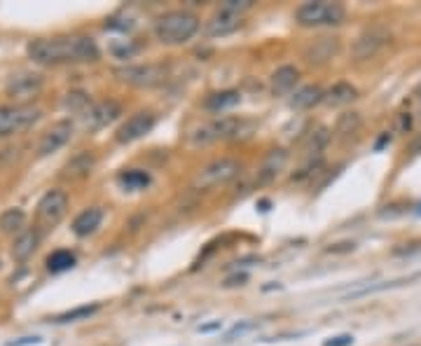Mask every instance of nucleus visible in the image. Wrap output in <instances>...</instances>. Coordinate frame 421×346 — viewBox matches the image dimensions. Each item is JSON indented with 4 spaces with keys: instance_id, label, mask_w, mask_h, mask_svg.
I'll list each match as a JSON object with an SVG mask.
<instances>
[{
    "instance_id": "1",
    "label": "nucleus",
    "mask_w": 421,
    "mask_h": 346,
    "mask_svg": "<svg viewBox=\"0 0 421 346\" xmlns=\"http://www.w3.org/2000/svg\"><path fill=\"white\" fill-rule=\"evenodd\" d=\"M28 56L36 64H87L99 59V47L87 36H61V38H40L28 45Z\"/></svg>"
},
{
    "instance_id": "2",
    "label": "nucleus",
    "mask_w": 421,
    "mask_h": 346,
    "mask_svg": "<svg viewBox=\"0 0 421 346\" xmlns=\"http://www.w3.org/2000/svg\"><path fill=\"white\" fill-rule=\"evenodd\" d=\"M199 31V19L192 12L176 10L162 14L155 21V36L164 45H183Z\"/></svg>"
},
{
    "instance_id": "3",
    "label": "nucleus",
    "mask_w": 421,
    "mask_h": 346,
    "mask_svg": "<svg viewBox=\"0 0 421 346\" xmlns=\"http://www.w3.org/2000/svg\"><path fill=\"white\" fill-rule=\"evenodd\" d=\"M346 19V10L342 3H304L295 10V21L300 26H339Z\"/></svg>"
},
{
    "instance_id": "4",
    "label": "nucleus",
    "mask_w": 421,
    "mask_h": 346,
    "mask_svg": "<svg viewBox=\"0 0 421 346\" xmlns=\"http://www.w3.org/2000/svg\"><path fill=\"white\" fill-rule=\"evenodd\" d=\"M239 169L241 166H239L237 160L220 157V160L206 164V166L195 175V180H192V190H210V187L230 183V180L239 173Z\"/></svg>"
},
{
    "instance_id": "5",
    "label": "nucleus",
    "mask_w": 421,
    "mask_h": 346,
    "mask_svg": "<svg viewBox=\"0 0 421 346\" xmlns=\"http://www.w3.org/2000/svg\"><path fill=\"white\" fill-rule=\"evenodd\" d=\"M40 108L33 106H5L0 108V138L12 136L21 129H28L40 120Z\"/></svg>"
},
{
    "instance_id": "6",
    "label": "nucleus",
    "mask_w": 421,
    "mask_h": 346,
    "mask_svg": "<svg viewBox=\"0 0 421 346\" xmlns=\"http://www.w3.org/2000/svg\"><path fill=\"white\" fill-rule=\"evenodd\" d=\"M117 80L119 82H127L132 87H141V89H150V87H157V84L164 82V66L159 64H141V66H127V68H117L115 71Z\"/></svg>"
},
{
    "instance_id": "7",
    "label": "nucleus",
    "mask_w": 421,
    "mask_h": 346,
    "mask_svg": "<svg viewBox=\"0 0 421 346\" xmlns=\"http://www.w3.org/2000/svg\"><path fill=\"white\" fill-rule=\"evenodd\" d=\"M391 40V31L382 24H374L365 28L361 36L356 38L354 47H351V54H354L356 61H365L372 59V56L379 54V49L386 47V42Z\"/></svg>"
},
{
    "instance_id": "8",
    "label": "nucleus",
    "mask_w": 421,
    "mask_h": 346,
    "mask_svg": "<svg viewBox=\"0 0 421 346\" xmlns=\"http://www.w3.org/2000/svg\"><path fill=\"white\" fill-rule=\"evenodd\" d=\"M241 120L239 117H220V120H213L204 127H199L195 134H192V143L195 145H208L215 143V140H227L234 138L241 129Z\"/></svg>"
},
{
    "instance_id": "9",
    "label": "nucleus",
    "mask_w": 421,
    "mask_h": 346,
    "mask_svg": "<svg viewBox=\"0 0 421 346\" xmlns=\"http://www.w3.org/2000/svg\"><path fill=\"white\" fill-rule=\"evenodd\" d=\"M68 211V197L61 190H49L38 201V220L45 227H56Z\"/></svg>"
},
{
    "instance_id": "10",
    "label": "nucleus",
    "mask_w": 421,
    "mask_h": 346,
    "mask_svg": "<svg viewBox=\"0 0 421 346\" xmlns=\"http://www.w3.org/2000/svg\"><path fill=\"white\" fill-rule=\"evenodd\" d=\"M155 124H157V117L152 115V112L141 110V112H136V115L129 117V120L117 129L115 140H117V143H122V145L134 143V140L143 138L145 134H150L152 129H155Z\"/></svg>"
},
{
    "instance_id": "11",
    "label": "nucleus",
    "mask_w": 421,
    "mask_h": 346,
    "mask_svg": "<svg viewBox=\"0 0 421 346\" xmlns=\"http://www.w3.org/2000/svg\"><path fill=\"white\" fill-rule=\"evenodd\" d=\"M71 136H73V122L71 120H61V122L52 124V127L43 134V138H40L38 157H47V155H52V152L61 150V147L71 140Z\"/></svg>"
},
{
    "instance_id": "12",
    "label": "nucleus",
    "mask_w": 421,
    "mask_h": 346,
    "mask_svg": "<svg viewBox=\"0 0 421 346\" xmlns=\"http://www.w3.org/2000/svg\"><path fill=\"white\" fill-rule=\"evenodd\" d=\"M119 115H122L119 103H115V101H101V103H94L87 108L82 120H84V127L96 132V129H104L110 122H115Z\"/></svg>"
},
{
    "instance_id": "13",
    "label": "nucleus",
    "mask_w": 421,
    "mask_h": 346,
    "mask_svg": "<svg viewBox=\"0 0 421 346\" xmlns=\"http://www.w3.org/2000/svg\"><path fill=\"white\" fill-rule=\"evenodd\" d=\"M43 87V75L38 73H19V75H12L8 82V94L12 99H31L36 96Z\"/></svg>"
},
{
    "instance_id": "14",
    "label": "nucleus",
    "mask_w": 421,
    "mask_h": 346,
    "mask_svg": "<svg viewBox=\"0 0 421 346\" xmlns=\"http://www.w3.org/2000/svg\"><path fill=\"white\" fill-rule=\"evenodd\" d=\"M339 52V40L337 38H318L311 45H306L304 49V59L309 61V64H328L330 59H335Z\"/></svg>"
},
{
    "instance_id": "15",
    "label": "nucleus",
    "mask_w": 421,
    "mask_h": 346,
    "mask_svg": "<svg viewBox=\"0 0 421 346\" xmlns=\"http://www.w3.org/2000/svg\"><path fill=\"white\" fill-rule=\"evenodd\" d=\"M239 26H241V14H232V12H225V10H218V12L206 21V36L210 38L230 36V33H234Z\"/></svg>"
},
{
    "instance_id": "16",
    "label": "nucleus",
    "mask_w": 421,
    "mask_h": 346,
    "mask_svg": "<svg viewBox=\"0 0 421 346\" xmlns=\"http://www.w3.org/2000/svg\"><path fill=\"white\" fill-rule=\"evenodd\" d=\"M286 162H288V152L281 150V147L267 152L263 166H260V171H258V183L263 185V183H269V180H274L276 175H278V171L286 166Z\"/></svg>"
},
{
    "instance_id": "17",
    "label": "nucleus",
    "mask_w": 421,
    "mask_h": 346,
    "mask_svg": "<svg viewBox=\"0 0 421 346\" xmlns=\"http://www.w3.org/2000/svg\"><path fill=\"white\" fill-rule=\"evenodd\" d=\"M101 220H104V211H101L99 206L84 208V211L73 220V232H75L77 236H89L101 227Z\"/></svg>"
},
{
    "instance_id": "18",
    "label": "nucleus",
    "mask_w": 421,
    "mask_h": 346,
    "mask_svg": "<svg viewBox=\"0 0 421 346\" xmlns=\"http://www.w3.org/2000/svg\"><path fill=\"white\" fill-rule=\"evenodd\" d=\"M38 243H40V234L36 230L21 232V234L16 236L14 246H12V258L16 260V262H26V260L36 253Z\"/></svg>"
},
{
    "instance_id": "19",
    "label": "nucleus",
    "mask_w": 421,
    "mask_h": 346,
    "mask_svg": "<svg viewBox=\"0 0 421 346\" xmlns=\"http://www.w3.org/2000/svg\"><path fill=\"white\" fill-rule=\"evenodd\" d=\"M298 77H300V73H298V68H295V66H281L274 75H272V94H274V96L288 94L290 89L295 87Z\"/></svg>"
},
{
    "instance_id": "20",
    "label": "nucleus",
    "mask_w": 421,
    "mask_h": 346,
    "mask_svg": "<svg viewBox=\"0 0 421 346\" xmlns=\"http://www.w3.org/2000/svg\"><path fill=\"white\" fill-rule=\"evenodd\" d=\"M94 169V155L92 152H77L71 162L64 166V178H84Z\"/></svg>"
},
{
    "instance_id": "21",
    "label": "nucleus",
    "mask_w": 421,
    "mask_h": 346,
    "mask_svg": "<svg viewBox=\"0 0 421 346\" xmlns=\"http://www.w3.org/2000/svg\"><path fill=\"white\" fill-rule=\"evenodd\" d=\"M356 96H358L356 87H351L349 82H337L333 89H328V92L323 94V103H328V106L337 108V106H346V103H351V101H354Z\"/></svg>"
},
{
    "instance_id": "22",
    "label": "nucleus",
    "mask_w": 421,
    "mask_h": 346,
    "mask_svg": "<svg viewBox=\"0 0 421 346\" xmlns=\"http://www.w3.org/2000/svg\"><path fill=\"white\" fill-rule=\"evenodd\" d=\"M26 225V213L21 208H8L0 213V232L3 234H16Z\"/></svg>"
},
{
    "instance_id": "23",
    "label": "nucleus",
    "mask_w": 421,
    "mask_h": 346,
    "mask_svg": "<svg viewBox=\"0 0 421 346\" xmlns=\"http://www.w3.org/2000/svg\"><path fill=\"white\" fill-rule=\"evenodd\" d=\"M239 101H241V94L234 92V89H227V92H218V94H213V96H208L206 99V110H225V108H232V106H237Z\"/></svg>"
},
{
    "instance_id": "24",
    "label": "nucleus",
    "mask_w": 421,
    "mask_h": 346,
    "mask_svg": "<svg viewBox=\"0 0 421 346\" xmlns=\"http://www.w3.org/2000/svg\"><path fill=\"white\" fill-rule=\"evenodd\" d=\"M323 101V89L316 87V84H309V87L300 89L298 94L293 96V108H311Z\"/></svg>"
},
{
    "instance_id": "25",
    "label": "nucleus",
    "mask_w": 421,
    "mask_h": 346,
    "mask_svg": "<svg viewBox=\"0 0 421 346\" xmlns=\"http://www.w3.org/2000/svg\"><path fill=\"white\" fill-rule=\"evenodd\" d=\"M75 267V255L71 251H54L52 255L47 258V269L52 274H61V271H68Z\"/></svg>"
},
{
    "instance_id": "26",
    "label": "nucleus",
    "mask_w": 421,
    "mask_h": 346,
    "mask_svg": "<svg viewBox=\"0 0 421 346\" xmlns=\"http://www.w3.org/2000/svg\"><path fill=\"white\" fill-rule=\"evenodd\" d=\"M358 129H361V115L358 112H344L337 120V124H335V136L337 138H349Z\"/></svg>"
},
{
    "instance_id": "27",
    "label": "nucleus",
    "mask_w": 421,
    "mask_h": 346,
    "mask_svg": "<svg viewBox=\"0 0 421 346\" xmlns=\"http://www.w3.org/2000/svg\"><path fill=\"white\" fill-rule=\"evenodd\" d=\"M119 185L127 187V190H143L150 185V175L145 171H139V169H132V171L119 173Z\"/></svg>"
},
{
    "instance_id": "28",
    "label": "nucleus",
    "mask_w": 421,
    "mask_h": 346,
    "mask_svg": "<svg viewBox=\"0 0 421 346\" xmlns=\"http://www.w3.org/2000/svg\"><path fill=\"white\" fill-rule=\"evenodd\" d=\"M99 311V304H92V306H77V309L68 311V314H61L56 316L54 323H73V321H80V319H89L92 314Z\"/></svg>"
},
{
    "instance_id": "29",
    "label": "nucleus",
    "mask_w": 421,
    "mask_h": 346,
    "mask_svg": "<svg viewBox=\"0 0 421 346\" xmlns=\"http://www.w3.org/2000/svg\"><path fill=\"white\" fill-rule=\"evenodd\" d=\"M328 140H330V132L328 129H316L314 134L309 136V143H306V152H311V155H318V152L323 150V147L328 145Z\"/></svg>"
},
{
    "instance_id": "30",
    "label": "nucleus",
    "mask_w": 421,
    "mask_h": 346,
    "mask_svg": "<svg viewBox=\"0 0 421 346\" xmlns=\"http://www.w3.org/2000/svg\"><path fill=\"white\" fill-rule=\"evenodd\" d=\"M87 106H89V99H87V94H82V92H73V94H68V99H66V108L68 110H77V112H87Z\"/></svg>"
},
{
    "instance_id": "31",
    "label": "nucleus",
    "mask_w": 421,
    "mask_h": 346,
    "mask_svg": "<svg viewBox=\"0 0 421 346\" xmlns=\"http://www.w3.org/2000/svg\"><path fill=\"white\" fill-rule=\"evenodd\" d=\"M250 8H253V0H225V3L220 5V10L232 12V14H243Z\"/></svg>"
},
{
    "instance_id": "32",
    "label": "nucleus",
    "mask_w": 421,
    "mask_h": 346,
    "mask_svg": "<svg viewBox=\"0 0 421 346\" xmlns=\"http://www.w3.org/2000/svg\"><path fill=\"white\" fill-rule=\"evenodd\" d=\"M351 344H354V337H351V334H339V337L328 339L323 346H351Z\"/></svg>"
},
{
    "instance_id": "33",
    "label": "nucleus",
    "mask_w": 421,
    "mask_h": 346,
    "mask_svg": "<svg viewBox=\"0 0 421 346\" xmlns=\"http://www.w3.org/2000/svg\"><path fill=\"white\" fill-rule=\"evenodd\" d=\"M38 342H40V337H24V339H16V342H10L8 346H31Z\"/></svg>"
},
{
    "instance_id": "34",
    "label": "nucleus",
    "mask_w": 421,
    "mask_h": 346,
    "mask_svg": "<svg viewBox=\"0 0 421 346\" xmlns=\"http://www.w3.org/2000/svg\"><path fill=\"white\" fill-rule=\"evenodd\" d=\"M409 127H412V117H409V115L398 117V129H400V132H407Z\"/></svg>"
},
{
    "instance_id": "35",
    "label": "nucleus",
    "mask_w": 421,
    "mask_h": 346,
    "mask_svg": "<svg viewBox=\"0 0 421 346\" xmlns=\"http://www.w3.org/2000/svg\"><path fill=\"white\" fill-rule=\"evenodd\" d=\"M218 328H220V321H215V323H210V325H202L199 332H213V330H218Z\"/></svg>"
},
{
    "instance_id": "36",
    "label": "nucleus",
    "mask_w": 421,
    "mask_h": 346,
    "mask_svg": "<svg viewBox=\"0 0 421 346\" xmlns=\"http://www.w3.org/2000/svg\"><path fill=\"white\" fill-rule=\"evenodd\" d=\"M419 150H421V138L417 140V143L412 145V152H419Z\"/></svg>"
},
{
    "instance_id": "37",
    "label": "nucleus",
    "mask_w": 421,
    "mask_h": 346,
    "mask_svg": "<svg viewBox=\"0 0 421 346\" xmlns=\"http://www.w3.org/2000/svg\"><path fill=\"white\" fill-rule=\"evenodd\" d=\"M417 213H419V215H421V206H419V211H417Z\"/></svg>"
},
{
    "instance_id": "38",
    "label": "nucleus",
    "mask_w": 421,
    "mask_h": 346,
    "mask_svg": "<svg viewBox=\"0 0 421 346\" xmlns=\"http://www.w3.org/2000/svg\"><path fill=\"white\" fill-rule=\"evenodd\" d=\"M419 92H421V89H419Z\"/></svg>"
}]
</instances>
